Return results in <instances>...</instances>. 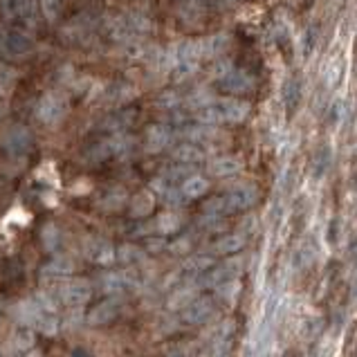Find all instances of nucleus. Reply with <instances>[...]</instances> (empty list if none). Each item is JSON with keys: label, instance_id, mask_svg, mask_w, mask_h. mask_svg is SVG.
Instances as JSON below:
<instances>
[{"label": "nucleus", "instance_id": "nucleus-1", "mask_svg": "<svg viewBox=\"0 0 357 357\" xmlns=\"http://www.w3.org/2000/svg\"><path fill=\"white\" fill-rule=\"evenodd\" d=\"M250 115L248 101L234 99V97H220L209 99L202 106L193 110V119L202 126H216V124H238Z\"/></svg>", "mask_w": 357, "mask_h": 357}, {"label": "nucleus", "instance_id": "nucleus-2", "mask_svg": "<svg viewBox=\"0 0 357 357\" xmlns=\"http://www.w3.org/2000/svg\"><path fill=\"white\" fill-rule=\"evenodd\" d=\"M153 29L151 20L142 14H121L110 18L106 23V32L108 36L117 40L121 45H130V43H137V40L149 34Z\"/></svg>", "mask_w": 357, "mask_h": 357}, {"label": "nucleus", "instance_id": "nucleus-3", "mask_svg": "<svg viewBox=\"0 0 357 357\" xmlns=\"http://www.w3.org/2000/svg\"><path fill=\"white\" fill-rule=\"evenodd\" d=\"M16 317L20 326H29L43 335H56L59 333V317L54 312L43 310L34 299H27L16 305Z\"/></svg>", "mask_w": 357, "mask_h": 357}, {"label": "nucleus", "instance_id": "nucleus-4", "mask_svg": "<svg viewBox=\"0 0 357 357\" xmlns=\"http://www.w3.org/2000/svg\"><path fill=\"white\" fill-rule=\"evenodd\" d=\"M34 38L23 29L0 27V56L3 59H23L34 52Z\"/></svg>", "mask_w": 357, "mask_h": 357}, {"label": "nucleus", "instance_id": "nucleus-5", "mask_svg": "<svg viewBox=\"0 0 357 357\" xmlns=\"http://www.w3.org/2000/svg\"><path fill=\"white\" fill-rule=\"evenodd\" d=\"M216 81L225 93H231V95H243V93H252L254 90V77L241 68H231L229 63L218 66Z\"/></svg>", "mask_w": 357, "mask_h": 357}, {"label": "nucleus", "instance_id": "nucleus-6", "mask_svg": "<svg viewBox=\"0 0 357 357\" xmlns=\"http://www.w3.org/2000/svg\"><path fill=\"white\" fill-rule=\"evenodd\" d=\"M132 149V137H128L126 132H119V135H110L108 139L99 142L97 146H93L86 153V160L88 162H101V160H108L113 155H124Z\"/></svg>", "mask_w": 357, "mask_h": 357}, {"label": "nucleus", "instance_id": "nucleus-7", "mask_svg": "<svg viewBox=\"0 0 357 357\" xmlns=\"http://www.w3.org/2000/svg\"><path fill=\"white\" fill-rule=\"evenodd\" d=\"M68 113V101L59 93H47L38 99L36 104V117L47 126H56Z\"/></svg>", "mask_w": 357, "mask_h": 357}, {"label": "nucleus", "instance_id": "nucleus-8", "mask_svg": "<svg viewBox=\"0 0 357 357\" xmlns=\"http://www.w3.org/2000/svg\"><path fill=\"white\" fill-rule=\"evenodd\" d=\"M238 272H241V261L229 259L220 265H213L209 272L202 274V277L198 279V285L200 288H220V285H225L229 281H236Z\"/></svg>", "mask_w": 357, "mask_h": 357}, {"label": "nucleus", "instance_id": "nucleus-9", "mask_svg": "<svg viewBox=\"0 0 357 357\" xmlns=\"http://www.w3.org/2000/svg\"><path fill=\"white\" fill-rule=\"evenodd\" d=\"M0 12L7 20H20L23 25H34L38 5L36 0H0Z\"/></svg>", "mask_w": 357, "mask_h": 357}, {"label": "nucleus", "instance_id": "nucleus-10", "mask_svg": "<svg viewBox=\"0 0 357 357\" xmlns=\"http://www.w3.org/2000/svg\"><path fill=\"white\" fill-rule=\"evenodd\" d=\"M59 297H61V303L73 305V308H81V305L88 303L90 297H93V283L88 279H70L68 283L61 285Z\"/></svg>", "mask_w": 357, "mask_h": 357}, {"label": "nucleus", "instance_id": "nucleus-11", "mask_svg": "<svg viewBox=\"0 0 357 357\" xmlns=\"http://www.w3.org/2000/svg\"><path fill=\"white\" fill-rule=\"evenodd\" d=\"M99 285L110 297H119V294H124L128 290L139 288V281L132 272H106L99 279Z\"/></svg>", "mask_w": 357, "mask_h": 357}, {"label": "nucleus", "instance_id": "nucleus-12", "mask_svg": "<svg viewBox=\"0 0 357 357\" xmlns=\"http://www.w3.org/2000/svg\"><path fill=\"white\" fill-rule=\"evenodd\" d=\"M213 312H216V299L213 297H198V299H193L185 310H182L180 319L189 326H200V324L209 321L213 317Z\"/></svg>", "mask_w": 357, "mask_h": 357}, {"label": "nucleus", "instance_id": "nucleus-13", "mask_svg": "<svg viewBox=\"0 0 357 357\" xmlns=\"http://www.w3.org/2000/svg\"><path fill=\"white\" fill-rule=\"evenodd\" d=\"M222 198L227 200L229 213L245 211V209H252L259 202V189L254 185H234Z\"/></svg>", "mask_w": 357, "mask_h": 357}, {"label": "nucleus", "instance_id": "nucleus-14", "mask_svg": "<svg viewBox=\"0 0 357 357\" xmlns=\"http://www.w3.org/2000/svg\"><path fill=\"white\" fill-rule=\"evenodd\" d=\"M84 254L88 261H93L97 265H110L117 259V250L104 238H88L84 245Z\"/></svg>", "mask_w": 357, "mask_h": 357}, {"label": "nucleus", "instance_id": "nucleus-15", "mask_svg": "<svg viewBox=\"0 0 357 357\" xmlns=\"http://www.w3.org/2000/svg\"><path fill=\"white\" fill-rule=\"evenodd\" d=\"M32 146V132L23 126H14L9 128L3 135V149L9 155H23Z\"/></svg>", "mask_w": 357, "mask_h": 357}, {"label": "nucleus", "instance_id": "nucleus-16", "mask_svg": "<svg viewBox=\"0 0 357 357\" xmlns=\"http://www.w3.org/2000/svg\"><path fill=\"white\" fill-rule=\"evenodd\" d=\"M119 305H121L119 297H108L104 301H99L95 308L88 312V317H86L88 326H106V324H110L119 314Z\"/></svg>", "mask_w": 357, "mask_h": 357}, {"label": "nucleus", "instance_id": "nucleus-17", "mask_svg": "<svg viewBox=\"0 0 357 357\" xmlns=\"http://www.w3.org/2000/svg\"><path fill=\"white\" fill-rule=\"evenodd\" d=\"M173 137H176V130L171 124H153L146 130V151L149 153H160L167 146H171Z\"/></svg>", "mask_w": 357, "mask_h": 357}, {"label": "nucleus", "instance_id": "nucleus-18", "mask_svg": "<svg viewBox=\"0 0 357 357\" xmlns=\"http://www.w3.org/2000/svg\"><path fill=\"white\" fill-rule=\"evenodd\" d=\"M245 243H248V238L243 234H222L211 243L209 252L216 254V257H234V254L245 250Z\"/></svg>", "mask_w": 357, "mask_h": 357}, {"label": "nucleus", "instance_id": "nucleus-19", "mask_svg": "<svg viewBox=\"0 0 357 357\" xmlns=\"http://www.w3.org/2000/svg\"><path fill=\"white\" fill-rule=\"evenodd\" d=\"M40 279H66L75 272V261L68 257H52L47 263L40 265Z\"/></svg>", "mask_w": 357, "mask_h": 357}, {"label": "nucleus", "instance_id": "nucleus-20", "mask_svg": "<svg viewBox=\"0 0 357 357\" xmlns=\"http://www.w3.org/2000/svg\"><path fill=\"white\" fill-rule=\"evenodd\" d=\"M171 158L176 160V165L196 167V165H200V162L207 160V153L202 151L198 144H193V142H182V144H178L171 151Z\"/></svg>", "mask_w": 357, "mask_h": 357}, {"label": "nucleus", "instance_id": "nucleus-21", "mask_svg": "<svg viewBox=\"0 0 357 357\" xmlns=\"http://www.w3.org/2000/svg\"><path fill=\"white\" fill-rule=\"evenodd\" d=\"M198 281H191V283H185V285H178L176 290L171 292V297L167 301V308L169 310H185L187 305L193 301V299H198Z\"/></svg>", "mask_w": 357, "mask_h": 357}, {"label": "nucleus", "instance_id": "nucleus-22", "mask_svg": "<svg viewBox=\"0 0 357 357\" xmlns=\"http://www.w3.org/2000/svg\"><path fill=\"white\" fill-rule=\"evenodd\" d=\"M227 45H229V38H227V34H222V32L209 34V36L198 40V47H200V56L202 59H216V56H220L222 52H225Z\"/></svg>", "mask_w": 357, "mask_h": 357}, {"label": "nucleus", "instance_id": "nucleus-23", "mask_svg": "<svg viewBox=\"0 0 357 357\" xmlns=\"http://www.w3.org/2000/svg\"><path fill=\"white\" fill-rule=\"evenodd\" d=\"M132 121H135V110H115L113 115H108L101 121V128L108 130L110 135H119V132H124Z\"/></svg>", "mask_w": 357, "mask_h": 357}, {"label": "nucleus", "instance_id": "nucleus-24", "mask_svg": "<svg viewBox=\"0 0 357 357\" xmlns=\"http://www.w3.org/2000/svg\"><path fill=\"white\" fill-rule=\"evenodd\" d=\"M209 173L216 178H229V176H236V173L243 169L241 160L234 158V155H220V158H213L209 162Z\"/></svg>", "mask_w": 357, "mask_h": 357}, {"label": "nucleus", "instance_id": "nucleus-25", "mask_svg": "<svg viewBox=\"0 0 357 357\" xmlns=\"http://www.w3.org/2000/svg\"><path fill=\"white\" fill-rule=\"evenodd\" d=\"M178 189H180L182 196H185V200H196V198H202L209 191V180L205 176H200V173H193V176L182 182Z\"/></svg>", "mask_w": 357, "mask_h": 357}, {"label": "nucleus", "instance_id": "nucleus-26", "mask_svg": "<svg viewBox=\"0 0 357 357\" xmlns=\"http://www.w3.org/2000/svg\"><path fill=\"white\" fill-rule=\"evenodd\" d=\"M281 101H283V106H285V110H288L290 115L294 113V110H297L299 101H301V84H299V79H294V77L285 79V84L281 88Z\"/></svg>", "mask_w": 357, "mask_h": 357}, {"label": "nucleus", "instance_id": "nucleus-27", "mask_svg": "<svg viewBox=\"0 0 357 357\" xmlns=\"http://www.w3.org/2000/svg\"><path fill=\"white\" fill-rule=\"evenodd\" d=\"M314 261H317V245H314L312 238H305L299 245V250L294 252L292 265H294V270H305V268H310Z\"/></svg>", "mask_w": 357, "mask_h": 357}, {"label": "nucleus", "instance_id": "nucleus-28", "mask_svg": "<svg viewBox=\"0 0 357 357\" xmlns=\"http://www.w3.org/2000/svg\"><path fill=\"white\" fill-rule=\"evenodd\" d=\"M213 268V257L209 254H191V257L182 263V272L185 274H191V277H196V274H205Z\"/></svg>", "mask_w": 357, "mask_h": 357}, {"label": "nucleus", "instance_id": "nucleus-29", "mask_svg": "<svg viewBox=\"0 0 357 357\" xmlns=\"http://www.w3.org/2000/svg\"><path fill=\"white\" fill-rule=\"evenodd\" d=\"M34 340H36L34 328H29V326H18L12 335V349L16 353H29V351H34Z\"/></svg>", "mask_w": 357, "mask_h": 357}, {"label": "nucleus", "instance_id": "nucleus-30", "mask_svg": "<svg viewBox=\"0 0 357 357\" xmlns=\"http://www.w3.org/2000/svg\"><path fill=\"white\" fill-rule=\"evenodd\" d=\"M153 207H155V193L142 191V193H137V196L130 200V216L144 218V216H149V213L153 211Z\"/></svg>", "mask_w": 357, "mask_h": 357}, {"label": "nucleus", "instance_id": "nucleus-31", "mask_svg": "<svg viewBox=\"0 0 357 357\" xmlns=\"http://www.w3.org/2000/svg\"><path fill=\"white\" fill-rule=\"evenodd\" d=\"M331 162H333V151H331V146L328 144H321L317 151H314V155H312V178L314 180H321L326 176V171H328Z\"/></svg>", "mask_w": 357, "mask_h": 357}, {"label": "nucleus", "instance_id": "nucleus-32", "mask_svg": "<svg viewBox=\"0 0 357 357\" xmlns=\"http://www.w3.org/2000/svg\"><path fill=\"white\" fill-rule=\"evenodd\" d=\"M126 191L121 189V187H113V189H108L101 193V198H99V207H104L106 211H117L119 207H124L126 205Z\"/></svg>", "mask_w": 357, "mask_h": 357}, {"label": "nucleus", "instance_id": "nucleus-33", "mask_svg": "<svg viewBox=\"0 0 357 357\" xmlns=\"http://www.w3.org/2000/svg\"><path fill=\"white\" fill-rule=\"evenodd\" d=\"M180 227H182V216L176 211H165L155 220V231L162 234V236H171V234L180 231Z\"/></svg>", "mask_w": 357, "mask_h": 357}, {"label": "nucleus", "instance_id": "nucleus-34", "mask_svg": "<svg viewBox=\"0 0 357 357\" xmlns=\"http://www.w3.org/2000/svg\"><path fill=\"white\" fill-rule=\"evenodd\" d=\"M193 167H187V165H171L169 169H165L160 173V178L165 180V182H169V185H173V187H180L182 182H185L187 178H191L193 176Z\"/></svg>", "mask_w": 357, "mask_h": 357}, {"label": "nucleus", "instance_id": "nucleus-35", "mask_svg": "<svg viewBox=\"0 0 357 357\" xmlns=\"http://www.w3.org/2000/svg\"><path fill=\"white\" fill-rule=\"evenodd\" d=\"M117 259L124 263V265H137L146 259V254L142 248H137V245H121V248L117 250Z\"/></svg>", "mask_w": 357, "mask_h": 357}, {"label": "nucleus", "instance_id": "nucleus-36", "mask_svg": "<svg viewBox=\"0 0 357 357\" xmlns=\"http://www.w3.org/2000/svg\"><path fill=\"white\" fill-rule=\"evenodd\" d=\"M326 86L328 88H337L342 84V77H344V59L337 56L333 59L328 66H326Z\"/></svg>", "mask_w": 357, "mask_h": 357}, {"label": "nucleus", "instance_id": "nucleus-37", "mask_svg": "<svg viewBox=\"0 0 357 357\" xmlns=\"http://www.w3.org/2000/svg\"><path fill=\"white\" fill-rule=\"evenodd\" d=\"M40 243H43V248L47 252H56L59 245H61V231L56 225H52V222H47V225L43 227V231H40Z\"/></svg>", "mask_w": 357, "mask_h": 357}, {"label": "nucleus", "instance_id": "nucleus-38", "mask_svg": "<svg viewBox=\"0 0 357 357\" xmlns=\"http://www.w3.org/2000/svg\"><path fill=\"white\" fill-rule=\"evenodd\" d=\"M202 211H205V216H220L225 218L229 213V207H227V200L222 196H216V198H209L205 205H202Z\"/></svg>", "mask_w": 357, "mask_h": 357}, {"label": "nucleus", "instance_id": "nucleus-39", "mask_svg": "<svg viewBox=\"0 0 357 357\" xmlns=\"http://www.w3.org/2000/svg\"><path fill=\"white\" fill-rule=\"evenodd\" d=\"M317 38H319V29L314 25H310L303 32V36H301V54H303V59H308L314 52V47H317Z\"/></svg>", "mask_w": 357, "mask_h": 357}, {"label": "nucleus", "instance_id": "nucleus-40", "mask_svg": "<svg viewBox=\"0 0 357 357\" xmlns=\"http://www.w3.org/2000/svg\"><path fill=\"white\" fill-rule=\"evenodd\" d=\"M40 5V12H43V16L52 23V20H56V16L61 14V0H38Z\"/></svg>", "mask_w": 357, "mask_h": 357}, {"label": "nucleus", "instance_id": "nucleus-41", "mask_svg": "<svg viewBox=\"0 0 357 357\" xmlns=\"http://www.w3.org/2000/svg\"><path fill=\"white\" fill-rule=\"evenodd\" d=\"M189 248H191L189 238H178V241H173V243L169 245V250H171L173 254H189Z\"/></svg>", "mask_w": 357, "mask_h": 357}, {"label": "nucleus", "instance_id": "nucleus-42", "mask_svg": "<svg viewBox=\"0 0 357 357\" xmlns=\"http://www.w3.org/2000/svg\"><path fill=\"white\" fill-rule=\"evenodd\" d=\"M342 110H344V104L342 101H335V104L331 106V115H328V121L335 126L340 121V117H342Z\"/></svg>", "mask_w": 357, "mask_h": 357}, {"label": "nucleus", "instance_id": "nucleus-43", "mask_svg": "<svg viewBox=\"0 0 357 357\" xmlns=\"http://www.w3.org/2000/svg\"><path fill=\"white\" fill-rule=\"evenodd\" d=\"M314 357H333V342L331 340H324L317 349V355Z\"/></svg>", "mask_w": 357, "mask_h": 357}, {"label": "nucleus", "instance_id": "nucleus-44", "mask_svg": "<svg viewBox=\"0 0 357 357\" xmlns=\"http://www.w3.org/2000/svg\"><path fill=\"white\" fill-rule=\"evenodd\" d=\"M351 189H353V191L357 193V171L353 173V178H351Z\"/></svg>", "mask_w": 357, "mask_h": 357}, {"label": "nucleus", "instance_id": "nucleus-45", "mask_svg": "<svg viewBox=\"0 0 357 357\" xmlns=\"http://www.w3.org/2000/svg\"><path fill=\"white\" fill-rule=\"evenodd\" d=\"M23 357H43V353H40V351H29V353H25Z\"/></svg>", "mask_w": 357, "mask_h": 357}, {"label": "nucleus", "instance_id": "nucleus-46", "mask_svg": "<svg viewBox=\"0 0 357 357\" xmlns=\"http://www.w3.org/2000/svg\"><path fill=\"white\" fill-rule=\"evenodd\" d=\"M227 3H231V5H234V3H243V0H227Z\"/></svg>", "mask_w": 357, "mask_h": 357}, {"label": "nucleus", "instance_id": "nucleus-47", "mask_svg": "<svg viewBox=\"0 0 357 357\" xmlns=\"http://www.w3.org/2000/svg\"><path fill=\"white\" fill-rule=\"evenodd\" d=\"M351 357H357V349H355V351H353V355H351Z\"/></svg>", "mask_w": 357, "mask_h": 357}, {"label": "nucleus", "instance_id": "nucleus-48", "mask_svg": "<svg viewBox=\"0 0 357 357\" xmlns=\"http://www.w3.org/2000/svg\"><path fill=\"white\" fill-rule=\"evenodd\" d=\"M0 357H3V353H0Z\"/></svg>", "mask_w": 357, "mask_h": 357}]
</instances>
